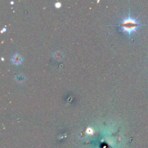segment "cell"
<instances>
[{"label": "cell", "instance_id": "cell-1", "mask_svg": "<svg viewBox=\"0 0 148 148\" xmlns=\"http://www.w3.org/2000/svg\"><path fill=\"white\" fill-rule=\"evenodd\" d=\"M138 27V23L136 20L131 18L125 19L122 23V27L124 31L128 33L134 31Z\"/></svg>", "mask_w": 148, "mask_h": 148}, {"label": "cell", "instance_id": "cell-2", "mask_svg": "<svg viewBox=\"0 0 148 148\" xmlns=\"http://www.w3.org/2000/svg\"><path fill=\"white\" fill-rule=\"evenodd\" d=\"M22 61V58L18 54H16L12 58V62L15 64H20Z\"/></svg>", "mask_w": 148, "mask_h": 148}, {"label": "cell", "instance_id": "cell-3", "mask_svg": "<svg viewBox=\"0 0 148 148\" xmlns=\"http://www.w3.org/2000/svg\"><path fill=\"white\" fill-rule=\"evenodd\" d=\"M24 77L22 75H19V76L17 77V80L19 82H22V81L24 80Z\"/></svg>", "mask_w": 148, "mask_h": 148}, {"label": "cell", "instance_id": "cell-4", "mask_svg": "<svg viewBox=\"0 0 148 148\" xmlns=\"http://www.w3.org/2000/svg\"><path fill=\"white\" fill-rule=\"evenodd\" d=\"M55 6L57 8H59L61 7V3L60 2H56V3L55 4Z\"/></svg>", "mask_w": 148, "mask_h": 148}]
</instances>
